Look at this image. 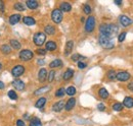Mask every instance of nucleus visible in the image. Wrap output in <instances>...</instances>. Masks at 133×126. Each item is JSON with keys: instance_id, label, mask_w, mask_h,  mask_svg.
<instances>
[{"instance_id": "obj_1", "label": "nucleus", "mask_w": 133, "mask_h": 126, "mask_svg": "<svg viewBox=\"0 0 133 126\" xmlns=\"http://www.w3.org/2000/svg\"><path fill=\"white\" fill-rule=\"evenodd\" d=\"M118 32H119V27L114 23H102L99 27L100 35L111 39H113V37L116 36Z\"/></svg>"}, {"instance_id": "obj_2", "label": "nucleus", "mask_w": 133, "mask_h": 126, "mask_svg": "<svg viewBox=\"0 0 133 126\" xmlns=\"http://www.w3.org/2000/svg\"><path fill=\"white\" fill-rule=\"evenodd\" d=\"M98 43H99L100 46L102 48H104V49H109L110 50V49H113L115 47L113 39L108 38V37L102 36V35H99V37H98Z\"/></svg>"}, {"instance_id": "obj_3", "label": "nucleus", "mask_w": 133, "mask_h": 126, "mask_svg": "<svg viewBox=\"0 0 133 126\" xmlns=\"http://www.w3.org/2000/svg\"><path fill=\"white\" fill-rule=\"evenodd\" d=\"M33 41H34V44L36 46H39L40 47V46H42L45 43V41H46V35L44 33H42V32H38V33H36L34 35Z\"/></svg>"}, {"instance_id": "obj_4", "label": "nucleus", "mask_w": 133, "mask_h": 126, "mask_svg": "<svg viewBox=\"0 0 133 126\" xmlns=\"http://www.w3.org/2000/svg\"><path fill=\"white\" fill-rule=\"evenodd\" d=\"M18 57L21 60L23 61H30L32 60L34 57V53L31 50H28V49H25V50H22L18 54Z\"/></svg>"}, {"instance_id": "obj_5", "label": "nucleus", "mask_w": 133, "mask_h": 126, "mask_svg": "<svg viewBox=\"0 0 133 126\" xmlns=\"http://www.w3.org/2000/svg\"><path fill=\"white\" fill-rule=\"evenodd\" d=\"M95 29V17L94 16H88L85 22V31L87 33H92Z\"/></svg>"}, {"instance_id": "obj_6", "label": "nucleus", "mask_w": 133, "mask_h": 126, "mask_svg": "<svg viewBox=\"0 0 133 126\" xmlns=\"http://www.w3.org/2000/svg\"><path fill=\"white\" fill-rule=\"evenodd\" d=\"M51 19L55 23L62 22V20H63V12L61 11V9L56 8V9L52 10V12H51Z\"/></svg>"}, {"instance_id": "obj_7", "label": "nucleus", "mask_w": 133, "mask_h": 126, "mask_svg": "<svg viewBox=\"0 0 133 126\" xmlns=\"http://www.w3.org/2000/svg\"><path fill=\"white\" fill-rule=\"evenodd\" d=\"M25 73V67L23 65H16L12 69H11V75L14 77H19L21 75H23Z\"/></svg>"}, {"instance_id": "obj_8", "label": "nucleus", "mask_w": 133, "mask_h": 126, "mask_svg": "<svg viewBox=\"0 0 133 126\" xmlns=\"http://www.w3.org/2000/svg\"><path fill=\"white\" fill-rule=\"evenodd\" d=\"M119 21H120V23L122 25V27H124V28H127V27H129V26H131L133 23L132 19L130 18V17H128L127 15H120L119 17Z\"/></svg>"}, {"instance_id": "obj_9", "label": "nucleus", "mask_w": 133, "mask_h": 126, "mask_svg": "<svg viewBox=\"0 0 133 126\" xmlns=\"http://www.w3.org/2000/svg\"><path fill=\"white\" fill-rule=\"evenodd\" d=\"M130 78V74L127 71H120L116 74V79H118L119 81H127L128 79Z\"/></svg>"}, {"instance_id": "obj_10", "label": "nucleus", "mask_w": 133, "mask_h": 126, "mask_svg": "<svg viewBox=\"0 0 133 126\" xmlns=\"http://www.w3.org/2000/svg\"><path fill=\"white\" fill-rule=\"evenodd\" d=\"M11 84H12V86L17 90V91H24L25 90V86H26V84H25V82L23 81V80H21V79H15L12 82H11Z\"/></svg>"}, {"instance_id": "obj_11", "label": "nucleus", "mask_w": 133, "mask_h": 126, "mask_svg": "<svg viewBox=\"0 0 133 126\" xmlns=\"http://www.w3.org/2000/svg\"><path fill=\"white\" fill-rule=\"evenodd\" d=\"M47 74H48L47 70L45 68H41L39 70V72H38V79H39V81L40 82H45V80L47 79Z\"/></svg>"}, {"instance_id": "obj_12", "label": "nucleus", "mask_w": 133, "mask_h": 126, "mask_svg": "<svg viewBox=\"0 0 133 126\" xmlns=\"http://www.w3.org/2000/svg\"><path fill=\"white\" fill-rule=\"evenodd\" d=\"M75 105H76V99L75 98H70L68 100V102L65 104V109H66V111H71L75 107Z\"/></svg>"}, {"instance_id": "obj_13", "label": "nucleus", "mask_w": 133, "mask_h": 126, "mask_svg": "<svg viewBox=\"0 0 133 126\" xmlns=\"http://www.w3.org/2000/svg\"><path fill=\"white\" fill-rule=\"evenodd\" d=\"M64 108H65V102L64 101H58L55 104H53V106H52V110L54 112H61Z\"/></svg>"}, {"instance_id": "obj_14", "label": "nucleus", "mask_w": 133, "mask_h": 126, "mask_svg": "<svg viewBox=\"0 0 133 126\" xmlns=\"http://www.w3.org/2000/svg\"><path fill=\"white\" fill-rule=\"evenodd\" d=\"M23 22L26 25V26H29V27H32L36 23V20L34 19L32 16H24L23 18Z\"/></svg>"}, {"instance_id": "obj_15", "label": "nucleus", "mask_w": 133, "mask_h": 126, "mask_svg": "<svg viewBox=\"0 0 133 126\" xmlns=\"http://www.w3.org/2000/svg\"><path fill=\"white\" fill-rule=\"evenodd\" d=\"M122 105H123V107H126V108H132L133 98H131V97H125V99H124Z\"/></svg>"}, {"instance_id": "obj_16", "label": "nucleus", "mask_w": 133, "mask_h": 126, "mask_svg": "<svg viewBox=\"0 0 133 126\" xmlns=\"http://www.w3.org/2000/svg\"><path fill=\"white\" fill-rule=\"evenodd\" d=\"M59 9H61L62 12L63 11L64 12H69L72 9V5L70 3H68V2H62L61 5H59Z\"/></svg>"}, {"instance_id": "obj_17", "label": "nucleus", "mask_w": 133, "mask_h": 126, "mask_svg": "<svg viewBox=\"0 0 133 126\" xmlns=\"http://www.w3.org/2000/svg\"><path fill=\"white\" fill-rule=\"evenodd\" d=\"M26 5H27L28 8L34 10V9H37V8H38L39 3H38L36 0H28V1L26 2Z\"/></svg>"}, {"instance_id": "obj_18", "label": "nucleus", "mask_w": 133, "mask_h": 126, "mask_svg": "<svg viewBox=\"0 0 133 126\" xmlns=\"http://www.w3.org/2000/svg\"><path fill=\"white\" fill-rule=\"evenodd\" d=\"M21 20V14H12L9 17V23L11 26H15L18 23V21Z\"/></svg>"}, {"instance_id": "obj_19", "label": "nucleus", "mask_w": 133, "mask_h": 126, "mask_svg": "<svg viewBox=\"0 0 133 126\" xmlns=\"http://www.w3.org/2000/svg\"><path fill=\"white\" fill-rule=\"evenodd\" d=\"M46 104V98H40L37 100V102L35 103V107L38 109H42Z\"/></svg>"}, {"instance_id": "obj_20", "label": "nucleus", "mask_w": 133, "mask_h": 126, "mask_svg": "<svg viewBox=\"0 0 133 126\" xmlns=\"http://www.w3.org/2000/svg\"><path fill=\"white\" fill-rule=\"evenodd\" d=\"M74 70L72 69V68H68L66 71H65V73H64V79L65 80H70V79L73 77V75H74Z\"/></svg>"}, {"instance_id": "obj_21", "label": "nucleus", "mask_w": 133, "mask_h": 126, "mask_svg": "<svg viewBox=\"0 0 133 126\" xmlns=\"http://www.w3.org/2000/svg\"><path fill=\"white\" fill-rule=\"evenodd\" d=\"M62 66H63V61L61 59H55V60H53L49 63L50 68H58V67H62Z\"/></svg>"}, {"instance_id": "obj_22", "label": "nucleus", "mask_w": 133, "mask_h": 126, "mask_svg": "<svg viewBox=\"0 0 133 126\" xmlns=\"http://www.w3.org/2000/svg\"><path fill=\"white\" fill-rule=\"evenodd\" d=\"M44 34L45 35H54L55 34V28L51 25H47L45 28H44Z\"/></svg>"}, {"instance_id": "obj_23", "label": "nucleus", "mask_w": 133, "mask_h": 126, "mask_svg": "<svg viewBox=\"0 0 133 126\" xmlns=\"http://www.w3.org/2000/svg\"><path fill=\"white\" fill-rule=\"evenodd\" d=\"M45 47H46V51H54V50H56L57 45H56V43L53 42V41H48V42L46 43Z\"/></svg>"}, {"instance_id": "obj_24", "label": "nucleus", "mask_w": 133, "mask_h": 126, "mask_svg": "<svg viewBox=\"0 0 133 126\" xmlns=\"http://www.w3.org/2000/svg\"><path fill=\"white\" fill-rule=\"evenodd\" d=\"M73 47H74V42L73 41H68L66 44V51H65V54L66 55H69L71 52H72V50H73Z\"/></svg>"}, {"instance_id": "obj_25", "label": "nucleus", "mask_w": 133, "mask_h": 126, "mask_svg": "<svg viewBox=\"0 0 133 126\" xmlns=\"http://www.w3.org/2000/svg\"><path fill=\"white\" fill-rule=\"evenodd\" d=\"M98 94H99V97L101 99H103V100H105V99H108L109 98V92L107 91V89H104V88H101L99 91H98Z\"/></svg>"}, {"instance_id": "obj_26", "label": "nucleus", "mask_w": 133, "mask_h": 126, "mask_svg": "<svg viewBox=\"0 0 133 126\" xmlns=\"http://www.w3.org/2000/svg\"><path fill=\"white\" fill-rule=\"evenodd\" d=\"M9 46L12 48V49H16V50H19L21 48H22V45H21V43L17 41V40H10L9 41Z\"/></svg>"}, {"instance_id": "obj_27", "label": "nucleus", "mask_w": 133, "mask_h": 126, "mask_svg": "<svg viewBox=\"0 0 133 126\" xmlns=\"http://www.w3.org/2000/svg\"><path fill=\"white\" fill-rule=\"evenodd\" d=\"M30 126H42L41 120L39 118H37V117L31 118V120H30Z\"/></svg>"}, {"instance_id": "obj_28", "label": "nucleus", "mask_w": 133, "mask_h": 126, "mask_svg": "<svg viewBox=\"0 0 133 126\" xmlns=\"http://www.w3.org/2000/svg\"><path fill=\"white\" fill-rule=\"evenodd\" d=\"M76 93H77V90H76V88L73 86V85L69 86L66 90V94H68V96H70V97H73L74 94H76Z\"/></svg>"}, {"instance_id": "obj_29", "label": "nucleus", "mask_w": 133, "mask_h": 126, "mask_svg": "<svg viewBox=\"0 0 133 126\" xmlns=\"http://www.w3.org/2000/svg\"><path fill=\"white\" fill-rule=\"evenodd\" d=\"M49 86H42V88H40V89H38L37 91H35L34 92V94H44V93H47L48 91H49Z\"/></svg>"}, {"instance_id": "obj_30", "label": "nucleus", "mask_w": 133, "mask_h": 126, "mask_svg": "<svg viewBox=\"0 0 133 126\" xmlns=\"http://www.w3.org/2000/svg\"><path fill=\"white\" fill-rule=\"evenodd\" d=\"M85 58H86L85 56L80 55V54H74V55H72V57H71V59H72L73 61H75V62H79L80 60H83Z\"/></svg>"}, {"instance_id": "obj_31", "label": "nucleus", "mask_w": 133, "mask_h": 126, "mask_svg": "<svg viewBox=\"0 0 133 126\" xmlns=\"http://www.w3.org/2000/svg\"><path fill=\"white\" fill-rule=\"evenodd\" d=\"M0 50H1V52L3 54H9L11 52V47L9 45H2L0 47Z\"/></svg>"}, {"instance_id": "obj_32", "label": "nucleus", "mask_w": 133, "mask_h": 126, "mask_svg": "<svg viewBox=\"0 0 133 126\" xmlns=\"http://www.w3.org/2000/svg\"><path fill=\"white\" fill-rule=\"evenodd\" d=\"M14 7H15V9H17V11H25V10H26L25 5H24L23 3H21V2H17Z\"/></svg>"}, {"instance_id": "obj_33", "label": "nucleus", "mask_w": 133, "mask_h": 126, "mask_svg": "<svg viewBox=\"0 0 133 126\" xmlns=\"http://www.w3.org/2000/svg\"><path fill=\"white\" fill-rule=\"evenodd\" d=\"M65 94H66V89H65V88H59V89L56 91L55 96L58 97V98H62V97L65 96Z\"/></svg>"}, {"instance_id": "obj_34", "label": "nucleus", "mask_w": 133, "mask_h": 126, "mask_svg": "<svg viewBox=\"0 0 133 126\" xmlns=\"http://www.w3.org/2000/svg\"><path fill=\"white\" fill-rule=\"evenodd\" d=\"M116 71L115 70H109V72H108V78L110 79V80H115L116 79Z\"/></svg>"}, {"instance_id": "obj_35", "label": "nucleus", "mask_w": 133, "mask_h": 126, "mask_svg": "<svg viewBox=\"0 0 133 126\" xmlns=\"http://www.w3.org/2000/svg\"><path fill=\"white\" fill-rule=\"evenodd\" d=\"M7 96H8V98L9 99H11V100H14V101H16V100H17V93L15 92V91H9L8 93H7Z\"/></svg>"}, {"instance_id": "obj_36", "label": "nucleus", "mask_w": 133, "mask_h": 126, "mask_svg": "<svg viewBox=\"0 0 133 126\" xmlns=\"http://www.w3.org/2000/svg\"><path fill=\"white\" fill-rule=\"evenodd\" d=\"M123 105L121 104V103H115L114 105H113V110L114 111H117V112H119V111H122L123 110Z\"/></svg>"}, {"instance_id": "obj_37", "label": "nucleus", "mask_w": 133, "mask_h": 126, "mask_svg": "<svg viewBox=\"0 0 133 126\" xmlns=\"http://www.w3.org/2000/svg\"><path fill=\"white\" fill-rule=\"evenodd\" d=\"M54 76H55V71L54 70H51L48 72L47 74V79H48V82H52L53 79H54Z\"/></svg>"}, {"instance_id": "obj_38", "label": "nucleus", "mask_w": 133, "mask_h": 126, "mask_svg": "<svg viewBox=\"0 0 133 126\" xmlns=\"http://www.w3.org/2000/svg\"><path fill=\"white\" fill-rule=\"evenodd\" d=\"M126 35H127V33H126V32H122V33L118 36V41H119L120 43L124 42V41H125V39H126Z\"/></svg>"}, {"instance_id": "obj_39", "label": "nucleus", "mask_w": 133, "mask_h": 126, "mask_svg": "<svg viewBox=\"0 0 133 126\" xmlns=\"http://www.w3.org/2000/svg\"><path fill=\"white\" fill-rule=\"evenodd\" d=\"M83 11H84V13H86V14H90L91 11H92L91 6L88 5V4H85V5L83 6Z\"/></svg>"}, {"instance_id": "obj_40", "label": "nucleus", "mask_w": 133, "mask_h": 126, "mask_svg": "<svg viewBox=\"0 0 133 126\" xmlns=\"http://www.w3.org/2000/svg\"><path fill=\"white\" fill-rule=\"evenodd\" d=\"M46 49H38L37 50V54H39V55H45L46 54Z\"/></svg>"}, {"instance_id": "obj_41", "label": "nucleus", "mask_w": 133, "mask_h": 126, "mask_svg": "<svg viewBox=\"0 0 133 126\" xmlns=\"http://www.w3.org/2000/svg\"><path fill=\"white\" fill-rule=\"evenodd\" d=\"M86 66H87V64H86V63L82 62V61H79V62H78V67H79L80 69H84V68H86Z\"/></svg>"}, {"instance_id": "obj_42", "label": "nucleus", "mask_w": 133, "mask_h": 126, "mask_svg": "<svg viewBox=\"0 0 133 126\" xmlns=\"http://www.w3.org/2000/svg\"><path fill=\"white\" fill-rule=\"evenodd\" d=\"M17 126H26V123L23 120L18 119V120H17Z\"/></svg>"}, {"instance_id": "obj_43", "label": "nucleus", "mask_w": 133, "mask_h": 126, "mask_svg": "<svg viewBox=\"0 0 133 126\" xmlns=\"http://www.w3.org/2000/svg\"><path fill=\"white\" fill-rule=\"evenodd\" d=\"M97 109H98L99 111H104L105 110V106H104L103 104H101V103H100V104L97 105Z\"/></svg>"}, {"instance_id": "obj_44", "label": "nucleus", "mask_w": 133, "mask_h": 126, "mask_svg": "<svg viewBox=\"0 0 133 126\" xmlns=\"http://www.w3.org/2000/svg\"><path fill=\"white\" fill-rule=\"evenodd\" d=\"M5 9V6H4V3L2 0H0V11H4Z\"/></svg>"}, {"instance_id": "obj_45", "label": "nucleus", "mask_w": 133, "mask_h": 126, "mask_svg": "<svg viewBox=\"0 0 133 126\" xmlns=\"http://www.w3.org/2000/svg\"><path fill=\"white\" fill-rule=\"evenodd\" d=\"M128 89H129V91H132L133 92V81H131V82L128 84Z\"/></svg>"}, {"instance_id": "obj_46", "label": "nucleus", "mask_w": 133, "mask_h": 126, "mask_svg": "<svg viewBox=\"0 0 133 126\" xmlns=\"http://www.w3.org/2000/svg\"><path fill=\"white\" fill-rule=\"evenodd\" d=\"M5 88V84L2 82V81H0V90H3Z\"/></svg>"}, {"instance_id": "obj_47", "label": "nucleus", "mask_w": 133, "mask_h": 126, "mask_svg": "<svg viewBox=\"0 0 133 126\" xmlns=\"http://www.w3.org/2000/svg\"><path fill=\"white\" fill-rule=\"evenodd\" d=\"M44 63H45L44 60H41V59H39V60H38V64H40V65H43Z\"/></svg>"}, {"instance_id": "obj_48", "label": "nucleus", "mask_w": 133, "mask_h": 126, "mask_svg": "<svg viewBox=\"0 0 133 126\" xmlns=\"http://www.w3.org/2000/svg\"><path fill=\"white\" fill-rule=\"evenodd\" d=\"M115 3H116L117 5H121V4H122V1H118V0H116Z\"/></svg>"}, {"instance_id": "obj_49", "label": "nucleus", "mask_w": 133, "mask_h": 126, "mask_svg": "<svg viewBox=\"0 0 133 126\" xmlns=\"http://www.w3.org/2000/svg\"><path fill=\"white\" fill-rule=\"evenodd\" d=\"M29 117H30V116H29V115H27V114H26V115H25V118H26V119H28V118H29Z\"/></svg>"}, {"instance_id": "obj_50", "label": "nucleus", "mask_w": 133, "mask_h": 126, "mask_svg": "<svg viewBox=\"0 0 133 126\" xmlns=\"http://www.w3.org/2000/svg\"><path fill=\"white\" fill-rule=\"evenodd\" d=\"M1 68H2V64L0 63V70H1Z\"/></svg>"}]
</instances>
